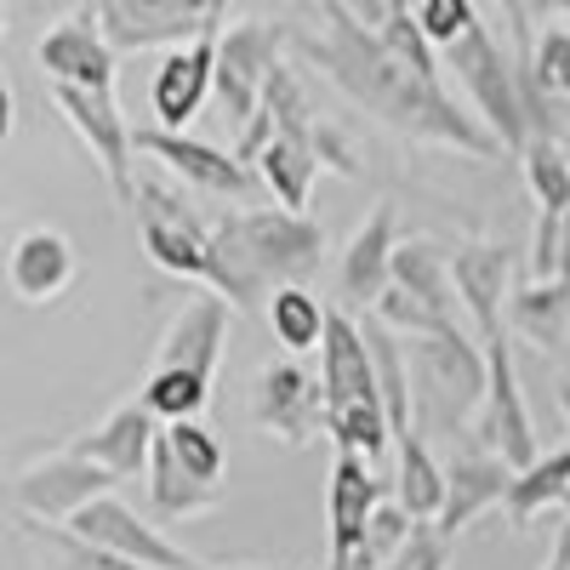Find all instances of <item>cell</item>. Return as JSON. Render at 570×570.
Returning a JSON list of instances; mask_svg holds the SVG:
<instances>
[{"label":"cell","mask_w":570,"mask_h":570,"mask_svg":"<svg viewBox=\"0 0 570 570\" xmlns=\"http://www.w3.org/2000/svg\"><path fill=\"white\" fill-rule=\"evenodd\" d=\"M292 46L376 126H389L411 142H428V149L473 155V160L502 155V142L485 131L480 115H468L456 98H445L440 80H422L416 69H405L376 40V29L360 23L343 0H325V23L308 35H292Z\"/></svg>","instance_id":"cell-1"},{"label":"cell","mask_w":570,"mask_h":570,"mask_svg":"<svg viewBox=\"0 0 570 570\" xmlns=\"http://www.w3.org/2000/svg\"><path fill=\"white\" fill-rule=\"evenodd\" d=\"M212 246L228 274V308L257 314L274 285H308L325 268V228L308 212L263 206L212 217Z\"/></svg>","instance_id":"cell-2"},{"label":"cell","mask_w":570,"mask_h":570,"mask_svg":"<svg viewBox=\"0 0 570 570\" xmlns=\"http://www.w3.org/2000/svg\"><path fill=\"white\" fill-rule=\"evenodd\" d=\"M131 217H137L142 252H149L155 268H166L177 279H195V285H206V292H217L228 303V274H223L217 246H212V223L188 206L177 188L142 177L131 188Z\"/></svg>","instance_id":"cell-3"},{"label":"cell","mask_w":570,"mask_h":570,"mask_svg":"<svg viewBox=\"0 0 570 570\" xmlns=\"http://www.w3.org/2000/svg\"><path fill=\"white\" fill-rule=\"evenodd\" d=\"M445 69L462 80L473 115L485 120V131L502 142V155H519L531 142V126H525V86H519V63L502 52V40L473 18L456 40L440 46Z\"/></svg>","instance_id":"cell-4"},{"label":"cell","mask_w":570,"mask_h":570,"mask_svg":"<svg viewBox=\"0 0 570 570\" xmlns=\"http://www.w3.org/2000/svg\"><path fill=\"white\" fill-rule=\"evenodd\" d=\"M405 365H411V405L416 389L434 394V416L445 428L468 422L485 394V348L468 343V331H428V337H405Z\"/></svg>","instance_id":"cell-5"},{"label":"cell","mask_w":570,"mask_h":570,"mask_svg":"<svg viewBox=\"0 0 570 570\" xmlns=\"http://www.w3.org/2000/svg\"><path fill=\"white\" fill-rule=\"evenodd\" d=\"M473 440L480 451L502 456L513 473L537 456V422L525 405V389H519V365H513V337H491L485 343V394L473 405Z\"/></svg>","instance_id":"cell-6"},{"label":"cell","mask_w":570,"mask_h":570,"mask_svg":"<svg viewBox=\"0 0 570 570\" xmlns=\"http://www.w3.org/2000/svg\"><path fill=\"white\" fill-rule=\"evenodd\" d=\"M91 18L126 58V52H155V46H183L195 35H212L223 18V0H98Z\"/></svg>","instance_id":"cell-7"},{"label":"cell","mask_w":570,"mask_h":570,"mask_svg":"<svg viewBox=\"0 0 570 570\" xmlns=\"http://www.w3.org/2000/svg\"><path fill=\"white\" fill-rule=\"evenodd\" d=\"M52 104H58V115L75 126V137L91 149V160L104 166V177H109V188L131 206V188H137V177H131V126H126V109H120V98H115V86H63V80H52Z\"/></svg>","instance_id":"cell-8"},{"label":"cell","mask_w":570,"mask_h":570,"mask_svg":"<svg viewBox=\"0 0 570 570\" xmlns=\"http://www.w3.org/2000/svg\"><path fill=\"white\" fill-rule=\"evenodd\" d=\"M63 531L80 537V542H91V548H104V553H120V559H131V564H149V570H200L195 553H183V548L166 542L155 525H142V519H137L115 491H104V497H91L86 508H75V513L63 519Z\"/></svg>","instance_id":"cell-9"},{"label":"cell","mask_w":570,"mask_h":570,"mask_svg":"<svg viewBox=\"0 0 570 570\" xmlns=\"http://www.w3.org/2000/svg\"><path fill=\"white\" fill-rule=\"evenodd\" d=\"M120 480L109 468H98L91 456H80L75 445L58 451V456H40L35 468L18 473V485H12V502L23 508V519H40V525H63V519L75 508H86L91 497H104L115 491Z\"/></svg>","instance_id":"cell-10"},{"label":"cell","mask_w":570,"mask_h":570,"mask_svg":"<svg viewBox=\"0 0 570 570\" xmlns=\"http://www.w3.org/2000/svg\"><path fill=\"white\" fill-rule=\"evenodd\" d=\"M279 29L274 23H240L217 35V58H212V91L234 126H246L263 104V86H268V69L279 63Z\"/></svg>","instance_id":"cell-11"},{"label":"cell","mask_w":570,"mask_h":570,"mask_svg":"<svg viewBox=\"0 0 570 570\" xmlns=\"http://www.w3.org/2000/svg\"><path fill=\"white\" fill-rule=\"evenodd\" d=\"M131 149L160 160L171 177H183L188 188H200V195H212V200H252V188H257V171L246 160L212 149V142H200V137L166 131V126L131 131Z\"/></svg>","instance_id":"cell-12"},{"label":"cell","mask_w":570,"mask_h":570,"mask_svg":"<svg viewBox=\"0 0 570 570\" xmlns=\"http://www.w3.org/2000/svg\"><path fill=\"white\" fill-rule=\"evenodd\" d=\"M252 422L263 428V434H274L279 445H308V440L325 434V394L303 365L279 360V365L257 371Z\"/></svg>","instance_id":"cell-13"},{"label":"cell","mask_w":570,"mask_h":570,"mask_svg":"<svg viewBox=\"0 0 570 570\" xmlns=\"http://www.w3.org/2000/svg\"><path fill=\"white\" fill-rule=\"evenodd\" d=\"M212 58H217V29L212 35H195L183 46H166V58L149 80V109H155V126L166 131H183L188 120L200 115V104L212 98Z\"/></svg>","instance_id":"cell-14"},{"label":"cell","mask_w":570,"mask_h":570,"mask_svg":"<svg viewBox=\"0 0 570 570\" xmlns=\"http://www.w3.org/2000/svg\"><path fill=\"white\" fill-rule=\"evenodd\" d=\"M320 394H325V411L383 405V400H376V371H371V348H365V331H360L354 308H331V314H325V337H320Z\"/></svg>","instance_id":"cell-15"},{"label":"cell","mask_w":570,"mask_h":570,"mask_svg":"<svg viewBox=\"0 0 570 570\" xmlns=\"http://www.w3.org/2000/svg\"><path fill=\"white\" fill-rule=\"evenodd\" d=\"M451 285L480 337H508V292H513V246H456L451 252Z\"/></svg>","instance_id":"cell-16"},{"label":"cell","mask_w":570,"mask_h":570,"mask_svg":"<svg viewBox=\"0 0 570 570\" xmlns=\"http://www.w3.org/2000/svg\"><path fill=\"white\" fill-rule=\"evenodd\" d=\"M35 63L46 69V80H63V86H115L120 52L104 40L98 18L80 12V18H63V23H52L40 35Z\"/></svg>","instance_id":"cell-17"},{"label":"cell","mask_w":570,"mask_h":570,"mask_svg":"<svg viewBox=\"0 0 570 570\" xmlns=\"http://www.w3.org/2000/svg\"><path fill=\"white\" fill-rule=\"evenodd\" d=\"M80 274V257L69 246V234L58 228H23L12 252H7V285H12V297L18 303H58L69 285Z\"/></svg>","instance_id":"cell-18"},{"label":"cell","mask_w":570,"mask_h":570,"mask_svg":"<svg viewBox=\"0 0 570 570\" xmlns=\"http://www.w3.org/2000/svg\"><path fill=\"white\" fill-rule=\"evenodd\" d=\"M376 502H383V480L371 473V462L354 456V451H337V462H331V491H325V519H331V559H325V570H343L354 559Z\"/></svg>","instance_id":"cell-19"},{"label":"cell","mask_w":570,"mask_h":570,"mask_svg":"<svg viewBox=\"0 0 570 570\" xmlns=\"http://www.w3.org/2000/svg\"><path fill=\"white\" fill-rule=\"evenodd\" d=\"M228 303L217 292L206 297H188L183 314L166 325V337H160V354L155 365H177V371H200L217 383V365H223V343H228Z\"/></svg>","instance_id":"cell-20"},{"label":"cell","mask_w":570,"mask_h":570,"mask_svg":"<svg viewBox=\"0 0 570 570\" xmlns=\"http://www.w3.org/2000/svg\"><path fill=\"white\" fill-rule=\"evenodd\" d=\"M508 485H513V468H508L502 456H491V451H462V456H451V462H445L440 531H445V537L468 531L485 508H502Z\"/></svg>","instance_id":"cell-21"},{"label":"cell","mask_w":570,"mask_h":570,"mask_svg":"<svg viewBox=\"0 0 570 570\" xmlns=\"http://www.w3.org/2000/svg\"><path fill=\"white\" fill-rule=\"evenodd\" d=\"M394 279V206H376L343 252V268H337V285H343V303L354 314H365L376 297H383V285Z\"/></svg>","instance_id":"cell-22"},{"label":"cell","mask_w":570,"mask_h":570,"mask_svg":"<svg viewBox=\"0 0 570 570\" xmlns=\"http://www.w3.org/2000/svg\"><path fill=\"white\" fill-rule=\"evenodd\" d=\"M508 337H525L537 343L542 354H559L570 343V268L548 274V279H531L508 292Z\"/></svg>","instance_id":"cell-23"},{"label":"cell","mask_w":570,"mask_h":570,"mask_svg":"<svg viewBox=\"0 0 570 570\" xmlns=\"http://www.w3.org/2000/svg\"><path fill=\"white\" fill-rule=\"evenodd\" d=\"M155 434H160V428H155V411L142 405V400H131V405H115L98 428H91V434H80L75 451L91 456L98 468H109L115 480H142Z\"/></svg>","instance_id":"cell-24"},{"label":"cell","mask_w":570,"mask_h":570,"mask_svg":"<svg viewBox=\"0 0 570 570\" xmlns=\"http://www.w3.org/2000/svg\"><path fill=\"white\" fill-rule=\"evenodd\" d=\"M142 485H149V502H155L160 519H200V513H212V508L223 502V485L200 480V473H188L160 434H155V445H149Z\"/></svg>","instance_id":"cell-25"},{"label":"cell","mask_w":570,"mask_h":570,"mask_svg":"<svg viewBox=\"0 0 570 570\" xmlns=\"http://www.w3.org/2000/svg\"><path fill=\"white\" fill-rule=\"evenodd\" d=\"M570 491V445L564 451H548V456H531L525 468L513 473V485L502 497V513L513 531H531V519L559 508V497Z\"/></svg>","instance_id":"cell-26"},{"label":"cell","mask_w":570,"mask_h":570,"mask_svg":"<svg viewBox=\"0 0 570 570\" xmlns=\"http://www.w3.org/2000/svg\"><path fill=\"white\" fill-rule=\"evenodd\" d=\"M257 166V177H263V188L279 200V206H292V212H308V200H314V183H320V160H314V149L303 137H285V131H274V142L252 160Z\"/></svg>","instance_id":"cell-27"},{"label":"cell","mask_w":570,"mask_h":570,"mask_svg":"<svg viewBox=\"0 0 570 570\" xmlns=\"http://www.w3.org/2000/svg\"><path fill=\"white\" fill-rule=\"evenodd\" d=\"M394 502H400L411 519H440V502H445V468H440L434 451H428L422 428H405V434H400Z\"/></svg>","instance_id":"cell-28"},{"label":"cell","mask_w":570,"mask_h":570,"mask_svg":"<svg viewBox=\"0 0 570 570\" xmlns=\"http://www.w3.org/2000/svg\"><path fill=\"white\" fill-rule=\"evenodd\" d=\"M394 285H405L411 297H422L428 308H440V314H462L456 303V285H451V257H440L434 240H405L394 246Z\"/></svg>","instance_id":"cell-29"},{"label":"cell","mask_w":570,"mask_h":570,"mask_svg":"<svg viewBox=\"0 0 570 570\" xmlns=\"http://www.w3.org/2000/svg\"><path fill=\"white\" fill-rule=\"evenodd\" d=\"M325 314L331 308H320V297L308 292V285H274V292H268V325H274L279 348H292V354L320 348Z\"/></svg>","instance_id":"cell-30"},{"label":"cell","mask_w":570,"mask_h":570,"mask_svg":"<svg viewBox=\"0 0 570 570\" xmlns=\"http://www.w3.org/2000/svg\"><path fill=\"white\" fill-rule=\"evenodd\" d=\"M137 400L155 411V422L200 416V411H206V400H212V376H200V371H177V365H155Z\"/></svg>","instance_id":"cell-31"},{"label":"cell","mask_w":570,"mask_h":570,"mask_svg":"<svg viewBox=\"0 0 570 570\" xmlns=\"http://www.w3.org/2000/svg\"><path fill=\"white\" fill-rule=\"evenodd\" d=\"M160 440L171 445V456H177L188 473H200V480L223 485L228 451H223V440H217V428H206L200 416H177V422H166V434H160Z\"/></svg>","instance_id":"cell-32"},{"label":"cell","mask_w":570,"mask_h":570,"mask_svg":"<svg viewBox=\"0 0 570 570\" xmlns=\"http://www.w3.org/2000/svg\"><path fill=\"white\" fill-rule=\"evenodd\" d=\"M519 160H525V183L542 212H564L570 206V160H564V142L559 137H531L525 149H519Z\"/></svg>","instance_id":"cell-33"},{"label":"cell","mask_w":570,"mask_h":570,"mask_svg":"<svg viewBox=\"0 0 570 570\" xmlns=\"http://www.w3.org/2000/svg\"><path fill=\"white\" fill-rule=\"evenodd\" d=\"M411 525H416V519L394 502V497H383V502H376L371 508V519H365V537H360V548H354V559L343 564V570H376V564H383L405 537H411Z\"/></svg>","instance_id":"cell-34"},{"label":"cell","mask_w":570,"mask_h":570,"mask_svg":"<svg viewBox=\"0 0 570 570\" xmlns=\"http://www.w3.org/2000/svg\"><path fill=\"white\" fill-rule=\"evenodd\" d=\"M365 314H376V320H383L389 331H400V337H428V331H451L456 320L451 314H440V308H428L422 297H411L405 292V285H383V297H376Z\"/></svg>","instance_id":"cell-35"},{"label":"cell","mask_w":570,"mask_h":570,"mask_svg":"<svg viewBox=\"0 0 570 570\" xmlns=\"http://www.w3.org/2000/svg\"><path fill=\"white\" fill-rule=\"evenodd\" d=\"M376 40H383L405 69H416L422 80H434L440 52H434V40L422 35V23H416V12H411V7H400V12H389L383 23H376Z\"/></svg>","instance_id":"cell-36"},{"label":"cell","mask_w":570,"mask_h":570,"mask_svg":"<svg viewBox=\"0 0 570 570\" xmlns=\"http://www.w3.org/2000/svg\"><path fill=\"white\" fill-rule=\"evenodd\" d=\"M263 109L274 115V126L285 131V137H314V109H308V98H303V86H297V75L285 69V63H274L268 69V86H263Z\"/></svg>","instance_id":"cell-37"},{"label":"cell","mask_w":570,"mask_h":570,"mask_svg":"<svg viewBox=\"0 0 570 570\" xmlns=\"http://www.w3.org/2000/svg\"><path fill=\"white\" fill-rule=\"evenodd\" d=\"M376 570H451V537L434 525V519H416L411 537L376 564Z\"/></svg>","instance_id":"cell-38"},{"label":"cell","mask_w":570,"mask_h":570,"mask_svg":"<svg viewBox=\"0 0 570 570\" xmlns=\"http://www.w3.org/2000/svg\"><path fill=\"white\" fill-rule=\"evenodd\" d=\"M525 75L548 91V98H570V29H548L537 40V58L525 63Z\"/></svg>","instance_id":"cell-39"},{"label":"cell","mask_w":570,"mask_h":570,"mask_svg":"<svg viewBox=\"0 0 570 570\" xmlns=\"http://www.w3.org/2000/svg\"><path fill=\"white\" fill-rule=\"evenodd\" d=\"M416 23H422V35L428 40H434V52H440V46L445 40H456L473 18H480V12H473V0H416Z\"/></svg>","instance_id":"cell-40"},{"label":"cell","mask_w":570,"mask_h":570,"mask_svg":"<svg viewBox=\"0 0 570 570\" xmlns=\"http://www.w3.org/2000/svg\"><path fill=\"white\" fill-rule=\"evenodd\" d=\"M308 149H314V160H320V171H343V177H360V160H354V149L331 131V126H320L314 120V137H308Z\"/></svg>","instance_id":"cell-41"},{"label":"cell","mask_w":570,"mask_h":570,"mask_svg":"<svg viewBox=\"0 0 570 570\" xmlns=\"http://www.w3.org/2000/svg\"><path fill=\"white\" fill-rule=\"evenodd\" d=\"M497 7L508 12V29L519 35V69L531 63V12H525V0H497Z\"/></svg>","instance_id":"cell-42"},{"label":"cell","mask_w":570,"mask_h":570,"mask_svg":"<svg viewBox=\"0 0 570 570\" xmlns=\"http://www.w3.org/2000/svg\"><path fill=\"white\" fill-rule=\"evenodd\" d=\"M542 570H570V513H564V525L553 531V553H548Z\"/></svg>","instance_id":"cell-43"},{"label":"cell","mask_w":570,"mask_h":570,"mask_svg":"<svg viewBox=\"0 0 570 570\" xmlns=\"http://www.w3.org/2000/svg\"><path fill=\"white\" fill-rule=\"evenodd\" d=\"M343 7H348V12L360 18V23H371V29L389 18V0H343Z\"/></svg>","instance_id":"cell-44"},{"label":"cell","mask_w":570,"mask_h":570,"mask_svg":"<svg viewBox=\"0 0 570 570\" xmlns=\"http://www.w3.org/2000/svg\"><path fill=\"white\" fill-rule=\"evenodd\" d=\"M12 126H18V104H12V86L0 80V142L12 137Z\"/></svg>","instance_id":"cell-45"},{"label":"cell","mask_w":570,"mask_h":570,"mask_svg":"<svg viewBox=\"0 0 570 570\" xmlns=\"http://www.w3.org/2000/svg\"><path fill=\"white\" fill-rule=\"evenodd\" d=\"M553 400H559V416H564V422H570V376H564V383H559V389H553Z\"/></svg>","instance_id":"cell-46"},{"label":"cell","mask_w":570,"mask_h":570,"mask_svg":"<svg viewBox=\"0 0 570 570\" xmlns=\"http://www.w3.org/2000/svg\"><path fill=\"white\" fill-rule=\"evenodd\" d=\"M0 35H7V0H0Z\"/></svg>","instance_id":"cell-47"},{"label":"cell","mask_w":570,"mask_h":570,"mask_svg":"<svg viewBox=\"0 0 570 570\" xmlns=\"http://www.w3.org/2000/svg\"><path fill=\"white\" fill-rule=\"evenodd\" d=\"M400 7H411V0H389V12H400Z\"/></svg>","instance_id":"cell-48"},{"label":"cell","mask_w":570,"mask_h":570,"mask_svg":"<svg viewBox=\"0 0 570 570\" xmlns=\"http://www.w3.org/2000/svg\"><path fill=\"white\" fill-rule=\"evenodd\" d=\"M553 7H559V12H564V18H570V0H553Z\"/></svg>","instance_id":"cell-49"},{"label":"cell","mask_w":570,"mask_h":570,"mask_svg":"<svg viewBox=\"0 0 570 570\" xmlns=\"http://www.w3.org/2000/svg\"><path fill=\"white\" fill-rule=\"evenodd\" d=\"M559 508H564V513H570V491H564V497H559Z\"/></svg>","instance_id":"cell-50"},{"label":"cell","mask_w":570,"mask_h":570,"mask_svg":"<svg viewBox=\"0 0 570 570\" xmlns=\"http://www.w3.org/2000/svg\"><path fill=\"white\" fill-rule=\"evenodd\" d=\"M564 160H570V142H564Z\"/></svg>","instance_id":"cell-51"},{"label":"cell","mask_w":570,"mask_h":570,"mask_svg":"<svg viewBox=\"0 0 570 570\" xmlns=\"http://www.w3.org/2000/svg\"><path fill=\"white\" fill-rule=\"evenodd\" d=\"M564 365H570V354H564Z\"/></svg>","instance_id":"cell-52"}]
</instances>
